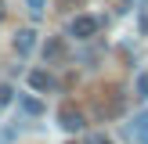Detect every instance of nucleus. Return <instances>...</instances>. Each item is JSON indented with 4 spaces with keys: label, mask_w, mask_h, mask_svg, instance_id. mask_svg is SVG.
Instances as JSON below:
<instances>
[{
    "label": "nucleus",
    "mask_w": 148,
    "mask_h": 144,
    "mask_svg": "<svg viewBox=\"0 0 148 144\" xmlns=\"http://www.w3.org/2000/svg\"><path fill=\"white\" fill-rule=\"evenodd\" d=\"M101 29V22L94 18V14H76V18L69 22V36H76V40H94Z\"/></svg>",
    "instance_id": "obj_1"
},
{
    "label": "nucleus",
    "mask_w": 148,
    "mask_h": 144,
    "mask_svg": "<svg viewBox=\"0 0 148 144\" xmlns=\"http://www.w3.org/2000/svg\"><path fill=\"white\" fill-rule=\"evenodd\" d=\"M58 126H62L65 133H79V130L87 126V119H83V112H79V108L62 105V108H58Z\"/></svg>",
    "instance_id": "obj_2"
},
{
    "label": "nucleus",
    "mask_w": 148,
    "mask_h": 144,
    "mask_svg": "<svg viewBox=\"0 0 148 144\" xmlns=\"http://www.w3.org/2000/svg\"><path fill=\"white\" fill-rule=\"evenodd\" d=\"M33 47H36V29H18L14 33V50L25 58V54H33Z\"/></svg>",
    "instance_id": "obj_3"
},
{
    "label": "nucleus",
    "mask_w": 148,
    "mask_h": 144,
    "mask_svg": "<svg viewBox=\"0 0 148 144\" xmlns=\"http://www.w3.org/2000/svg\"><path fill=\"white\" fill-rule=\"evenodd\" d=\"M130 137H134L137 144H148V112H141L134 122H130Z\"/></svg>",
    "instance_id": "obj_4"
},
{
    "label": "nucleus",
    "mask_w": 148,
    "mask_h": 144,
    "mask_svg": "<svg viewBox=\"0 0 148 144\" xmlns=\"http://www.w3.org/2000/svg\"><path fill=\"white\" fill-rule=\"evenodd\" d=\"M29 86H33V90H51V86H54V79H51V72H43V69H33L29 72Z\"/></svg>",
    "instance_id": "obj_5"
},
{
    "label": "nucleus",
    "mask_w": 148,
    "mask_h": 144,
    "mask_svg": "<svg viewBox=\"0 0 148 144\" xmlns=\"http://www.w3.org/2000/svg\"><path fill=\"white\" fill-rule=\"evenodd\" d=\"M62 54H65V43L58 40V36H51V40L43 43V61H58Z\"/></svg>",
    "instance_id": "obj_6"
},
{
    "label": "nucleus",
    "mask_w": 148,
    "mask_h": 144,
    "mask_svg": "<svg viewBox=\"0 0 148 144\" xmlns=\"http://www.w3.org/2000/svg\"><path fill=\"white\" fill-rule=\"evenodd\" d=\"M22 112H25V115H40L43 112V101L40 97H22Z\"/></svg>",
    "instance_id": "obj_7"
},
{
    "label": "nucleus",
    "mask_w": 148,
    "mask_h": 144,
    "mask_svg": "<svg viewBox=\"0 0 148 144\" xmlns=\"http://www.w3.org/2000/svg\"><path fill=\"white\" fill-rule=\"evenodd\" d=\"M134 97H141V101H148V72H141V76L134 79Z\"/></svg>",
    "instance_id": "obj_8"
},
{
    "label": "nucleus",
    "mask_w": 148,
    "mask_h": 144,
    "mask_svg": "<svg viewBox=\"0 0 148 144\" xmlns=\"http://www.w3.org/2000/svg\"><path fill=\"white\" fill-rule=\"evenodd\" d=\"M11 101H14V86H11V83H0V108L11 105Z\"/></svg>",
    "instance_id": "obj_9"
},
{
    "label": "nucleus",
    "mask_w": 148,
    "mask_h": 144,
    "mask_svg": "<svg viewBox=\"0 0 148 144\" xmlns=\"http://www.w3.org/2000/svg\"><path fill=\"white\" fill-rule=\"evenodd\" d=\"M29 4V14H33V18H40L43 14V4H47V0H25Z\"/></svg>",
    "instance_id": "obj_10"
},
{
    "label": "nucleus",
    "mask_w": 148,
    "mask_h": 144,
    "mask_svg": "<svg viewBox=\"0 0 148 144\" xmlns=\"http://www.w3.org/2000/svg\"><path fill=\"white\" fill-rule=\"evenodd\" d=\"M14 137H18V126H7V130H0V144H11Z\"/></svg>",
    "instance_id": "obj_11"
},
{
    "label": "nucleus",
    "mask_w": 148,
    "mask_h": 144,
    "mask_svg": "<svg viewBox=\"0 0 148 144\" xmlns=\"http://www.w3.org/2000/svg\"><path fill=\"white\" fill-rule=\"evenodd\" d=\"M87 144H112L108 137H101V133H94V137H87Z\"/></svg>",
    "instance_id": "obj_12"
},
{
    "label": "nucleus",
    "mask_w": 148,
    "mask_h": 144,
    "mask_svg": "<svg viewBox=\"0 0 148 144\" xmlns=\"http://www.w3.org/2000/svg\"><path fill=\"white\" fill-rule=\"evenodd\" d=\"M4 14H7V11H4V0H0V22H4Z\"/></svg>",
    "instance_id": "obj_13"
}]
</instances>
